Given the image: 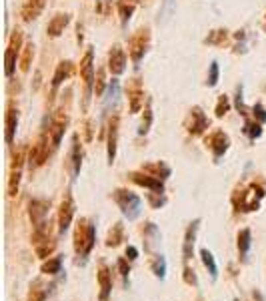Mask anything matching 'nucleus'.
Returning <instances> with one entry per match:
<instances>
[{"label": "nucleus", "mask_w": 266, "mask_h": 301, "mask_svg": "<svg viewBox=\"0 0 266 301\" xmlns=\"http://www.w3.org/2000/svg\"><path fill=\"white\" fill-rule=\"evenodd\" d=\"M96 243V225L84 217H80V221L76 223L74 229V251L76 255L82 257V261L88 259V255L92 253Z\"/></svg>", "instance_id": "1"}, {"label": "nucleus", "mask_w": 266, "mask_h": 301, "mask_svg": "<svg viewBox=\"0 0 266 301\" xmlns=\"http://www.w3.org/2000/svg\"><path fill=\"white\" fill-rule=\"evenodd\" d=\"M114 197V203L118 205V209L122 211V215L128 219V221H136L142 213V201L136 193L128 191V189H116L112 193Z\"/></svg>", "instance_id": "2"}, {"label": "nucleus", "mask_w": 266, "mask_h": 301, "mask_svg": "<svg viewBox=\"0 0 266 301\" xmlns=\"http://www.w3.org/2000/svg\"><path fill=\"white\" fill-rule=\"evenodd\" d=\"M240 193V201H234V207L236 211H244V213H250V211H256L260 207V201L264 199V187L256 185V183H250L248 187H242V189H236Z\"/></svg>", "instance_id": "3"}, {"label": "nucleus", "mask_w": 266, "mask_h": 301, "mask_svg": "<svg viewBox=\"0 0 266 301\" xmlns=\"http://www.w3.org/2000/svg\"><path fill=\"white\" fill-rule=\"evenodd\" d=\"M150 46V28H138L130 38H128V55L134 65L142 61L146 50Z\"/></svg>", "instance_id": "4"}, {"label": "nucleus", "mask_w": 266, "mask_h": 301, "mask_svg": "<svg viewBox=\"0 0 266 301\" xmlns=\"http://www.w3.org/2000/svg\"><path fill=\"white\" fill-rule=\"evenodd\" d=\"M80 78L84 82V109L88 107L90 103V94H92V88H94V50L88 48L86 50V55L82 57L80 61Z\"/></svg>", "instance_id": "5"}, {"label": "nucleus", "mask_w": 266, "mask_h": 301, "mask_svg": "<svg viewBox=\"0 0 266 301\" xmlns=\"http://www.w3.org/2000/svg\"><path fill=\"white\" fill-rule=\"evenodd\" d=\"M26 163V149H18L14 157H12V165H10V173H8V185H6V193L8 197H14L18 193L20 187V179H22V169Z\"/></svg>", "instance_id": "6"}, {"label": "nucleus", "mask_w": 266, "mask_h": 301, "mask_svg": "<svg viewBox=\"0 0 266 301\" xmlns=\"http://www.w3.org/2000/svg\"><path fill=\"white\" fill-rule=\"evenodd\" d=\"M20 53H22V32H20V30H14V32L10 34L6 53H4V75H6V76H12V75H14L16 61H18Z\"/></svg>", "instance_id": "7"}, {"label": "nucleus", "mask_w": 266, "mask_h": 301, "mask_svg": "<svg viewBox=\"0 0 266 301\" xmlns=\"http://www.w3.org/2000/svg\"><path fill=\"white\" fill-rule=\"evenodd\" d=\"M32 243H34V251L40 259H48V255H52V251L56 249V241L50 237V231L48 227H40V229H34L32 233Z\"/></svg>", "instance_id": "8"}, {"label": "nucleus", "mask_w": 266, "mask_h": 301, "mask_svg": "<svg viewBox=\"0 0 266 301\" xmlns=\"http://www.w3.org/2000/svg\"><path fill=\"white\" fill-rule=\"evenodd\" d=\"M74 213H76V203H74V197L70 191L64 193L62 197V203H60V209H58V233H66L70 229V223L74 219Z\"/></svg>", "instance_id": "9"}, {"label": "nucleus", "mask_w": 266, "mask_h": 301, "mask_svg": "<svg viewBox=\"0 0 266 301\" xmlns=\"http://www.w3.org/2000/svg\"><path fill=\"white\" fill-rule=\"evenodd\" d=\"M66 125H68V117H66V113H62V111H58V113L54 115V119L48 123V131H50V149H52V150L58 149V145H60V141H62V137H64Z\"/></svg>", "instance_id": "10"}, {"label": "nucleus", "mask_w": 266, "mask_h": 301, "mask_svg": "<svg viewBox=\"0 0 266 301\" xmlns=\"http://www.w3.org/2000/svg\"><path fill=\"white\" fill-rule=\"evenodd\" d=\"M208 125H210V121L204 115V111L200 107H192L190 113H188V119H186V131L192 137H198L208 129Z\"/></svg>", "instance_id": "11"}, {"label": "nucleus", "mask_w": 266, "mask_h": 301, "mask_svg": "<svg viewBox=\"0 0 266 301\" xmlns=\"http://www.w3.org/2000/svg\"><path fill=\"white\" fill-rule=\"evenodd\" d=\"M48 209H50V201H44V199H32V201H30L28 215H30V221H32L34 229H40V227L48 225V223H46Z\"/></svg>", "instance_id": "12"}, {"label": "nucleus", "mask_w": 266, "mask_h": 301, "mask_svg": "<svg viewBox=\"0 0 266 301\" xmlns=\"http://www.w3.org/2000/svg\"><path fill=\"white\" fill-rule=\"evenodd\" d=\"M128 177H130L132 183H136V185H140V187H146V189H150L152 193H164V181L158 179V177H154V175H150V173H144L142 169H140V171H132Z\"/></svg>", "instance_id": "13"}, {"label": "nucleus", "mask_w": 266, "mask_h": 301, "mask_svg": "<svg viewBox=\"0 0 266 301\" xmlns=\"http://www.w3.org/2000/svg\"><path fill=\"white\" fill-rule=\"evenodd\" d=\"M206 147L212 150L214 159H220L230 147V139L224 131H214V133H210L206 137Z\"/></svg>", "instance_id": "14"}, {"label": "nucleus", "mask_w": 266, "mask_h": 301, "mask_svg": "<svg viewBox=\"0 0 266 301\" xmlns=\"http://www.w3.org/2000/svg\"><path fill=\"white\" fill-rule=\"evenodd\" d=\"M118 125H120V117L114 115L108 123V141H106V157H108V165L114 163L116 159V149H118Z\"/></svg>", "instance_id": "15"}, {"label": "nucleus", "mask_w": 266, "mask_h": 301, "mask_svg": "<svg viewBox=\"0 0 266 301\" xmlns=\"http://www.w3.org/2000/svg\"><path fill=\"white\" fill-rule=\"evenodd\" d=\"M108 71L114 76H120L126 71V53L120 44H114L108 53Z\"/></svg>", "instance_id": "16"}, {"label": "nucleus", "mask_w": 266, "mask_h": 301, "mask_svg": "<svg viewBox=\"0 0 266 301\" xmlns=\"http://www.w3.org/2000/svg\"><path fill=\"white\" fill-rule=\"evenodd\" d=\"M198 229H200V219H194L188 227H186V233H184V243H182V259L188 261L192 259L194 255V245H196V235H198Z\"/></svg>", "instance_id": "17"}, {"label": "nucleus", "mask_w": 266, "mask_h": 301, "mask_svg": "<svg viewBox=\"0 0 266 301\" xmlns=\"http://www.w3.org/2000/svg\"><path fill=\"white\" fill-rule=\"evenodd\" d=\"M102 98H104V113H110L118 107V103H120V82H118V78H112L108 82V88H106Z\"/></svg>", "instance_id": "18"}, {"label": "nucleus", "mask_w": 266, "mask_h": 301, "mask_svg": "<svg viewBox=\"0 0 266 301\" xmlns=\"http://www.w3.org/2000/svg\"><path fill=\"white\" fill-rule=\"evenodd\" d=\"M98 285H100V301H108L112 293V273L106 263H100L98 267Z\"/></svg>", "instance_id": "19"}, {"label": "nucleus", "mask_w": 266, "mask_h": 301, "mask_svg": "<svg viewBox=\"0 0 266 301\" xmlns=\"http://www.w3.org/2000/svg\"><path fill=\"white\" fill-rule=\"evenodd\" d=\"M142 237H144V249L146 251H154L156 247H160V243H162V235H160V231H158V227L152 221H148L142 227Z\"/></svg>", "instance_id": "20"}, {"label": "nucleus", "mask_w": 266, "mask_h": 301, "mask_svg": "<svg viewBox=\"0 0 266 301\" xmlns=\"http://www.w3.org/2000/svg\"><path fill=\"white\" fill-rule=\"evenodd\" d=\"M16 129H18V109H14V105H8L6 117H4V141H6V145H12Z\"/></svg>", "instance_id": "21"}, {"label": "nucleus", "mask_w": 266, "mask_h": 301, "mask_svg": "<svg viewBox=\"0 0 266 301\" xmlns=\"http://www.w3.org/2000/svg\"><path fill=\"white\" fill-rule=\"evenodd\" d=\"M128 100H130V113H140V109L144 107V90L140 86V80L134 78L132 84L128 86Z\"/></svg>", "instance_id": "22"}, {"label": "nucleus", "mask_w": 266, "mask_h": 301, "mask_svg": "<svg viewBox=\"0 0 266 301\" xmlns=\"http://www.w3.org/2000/svg\"><path fill=\"white\" fill-rule=\"evenodd\" d=\"M44 4H46V0H24V4H22V20L24 22H32L40 16V12L44 10Z\"/></svg>", "instance_id": "23"}, {"label": "nucleus", "mask_w": 266, "mask_h": 301, "mask_svg": "<svg viewBox=\"0 0 266 301\" xmlns=\"http://www.w3.org/2000/svg\"><path fill=\"white\" fill-rule=\"evenodd\" d=\"M70 173H72V181H76L80 167H82V147L78 143V135L72 137V149H70Z\"/></svg>", "instance_id": "24"}, {"label": "nucleus", "mask_w": 266, "mask_h": 301, "mask_svg": "<svg viewBox=\"0 0 266 301\" xmlns=\"http://www.w3.org/2000/svg\"><path fill=\"white\" fill-rule=\"evenodd\" d=\"M68 22H70V16H68V14H56V16H52L50 22H48V26H46L48 36H50V38H58V36L64 32V28L68 26Z\"/></svg>", "instance_id": "25"}, {"label": "nucleus", "mask_w": 266, "mask_h": 301, "mask_svg": "<svg viewBox=\"0 0 266 301\" xmlns=\"http://www.w3.org/2000/svg\"><path fill=\"white\" fill-rule=\"evenodd\" d=\"M74 73V63L72 61H62L58 67H56V71H54V76H52V88H58L64 80H68L70 78V75Z\"/></svg>", "instance_id": "26"}, {"label": "nucleus", "mask_w": 266, "mask_h": 301, "mask_svg": "<svg viewBox=\"0 0 266 301\" xmlns=\"http://www.w3.org/2000/svg\"><path fill=\"white\" fill-rule=\"evenodd\" d=\"M236 241H238L236 245H238L240 259H242V261H246L248 251H250V247H252V233H250V229H240V231H238Z\"/></svg>", "instance_id": "27"}, {"label": "nucleus", "mask_w": 266, "mask_h": 301, "mask_svg": "<svg viewBox=\"0 0 266 301\" xmlns=\"http://www.w3.org/2000/svg\"><path fill=\"white\" fill-rule=\"evenodd\" d=\"M200 259H202L204 267L208 269L210 279H212V281H216V279H218V265H216V261H214V255H212V251H208V249H200Z\"/></svg>", "instance_id": "28"}, {"label": "nucleus", "mask_w": 266, "mask_h": 301, "mask_svg": "<svg viewBox=\"0 0 266 301\" xmlns=\"http://www.w3.org/2000/svg\"><path fill=\"white\" fill-rule=\"evenodd\" d=\"M142 171H144V173H150V175H154V177H158V179H162V181L170 177V167H168V165H164L162 161L148 163V165H144V167H142Z\"/></svg>", "instance_id": "29"}, {"label": "nucleus", "mask_w": 266, "mask_h": 301, "mask_svg": "<svg viewBox=\"0 0 266 301\" xmlns=\"http://www.w3.org/2000/svg\"><path fill=\"white\" fill-rule=\"evenodd\" d=\"M124 225L122 223H114L112 229L108 231V235H106V247H118L122 241H124Z\"/></svg>", "instance_id": "30"}, {"label": "nucleus", "mask_w": 266, "mask_h": 301, "mask_svg": "<svg viewBox=\"0 0 266 301\" xmlns=\"http://www.w3.org/2000/svg\"><path fill=\"white\" fill-rule=\"evenodd\" d=\"M40 271L44 275H58V273H62V257H48L40 265Z\"/></svg>", "instance_id": "31"}, {"label": "nucleus", "mask_w": 266, "mask_h": 301, "mask_svg": "<svg viewBox=\"0 0 266 301\" xmlns=\"http://www.w3.org/2000/svg\"><path fill=\"white\" fill-rule=\"evenodd\" d=\"M150 269H152L154 277H158L160 281L166 279V269H168V265H166L164 255H154L152 261H150Z\"/></svg>", "instance_id": "32"}, {"label": "nucleus", "mask_w": 266, "mask_h": 301, "mask_svg": "<svg viewBox=\"0 0 266 301\" xmlns=\"http://www.w3.org/2000/svg\"><path fill=\"white\" fill-rule=\"evenodd\" d=\"M48 293H50L48 285H42L40 281H34V285L30 287V293H28L26 301H46Z\"/></svg>", "instance_id": "33"}, {"label": "nucleus", "mask_w": 266, "mask_h": 301, "mask_svg": "<svg viewBox=\"0 0 266 301\" xmlns=\"http://www.w3.org/2000/svg\"><path fill=\"white\" fill-rule=\"evenodd\" d=\"M32 59H34V44H32V42H28V44H24L22 53H20V61H18V65H20V71H22V73H26V71L30 69Z\"/></svg>", "instance_id": "34"}, {"label": "nucleus", "mask_w": 266, "mask_h": 301, "mask_svg": "<svg viewBox=\"0 0 266 301\" xmlns=\"http://www.w3.org/2000/svg\"><path fill=\"white\" fill-rule=\"evenodd\" d=\"M226 38H228V30H224V28H218V30H212L206 38H204V44H212V46H220V44H224L226 42Z\"/></svg>", "instance_id": "35"}, {"label": "nucleus", "mask_w": 266, "mask_h": 301, "mask_svg": "<svg viewBox=\"0 0 266 301\" xmlns=\"http://www.w3.org/2000/svg\"><path fill=\"white\" fill-rule=\"evenodd\" d=\"M134 8H136V4L126 2V0H120V2H118V14H120V22H122V26H126V24H128V20H130V18H132V14H134Z\"/></svg>", "instance_id": "36"}, {"label": "nucleus", "mask_w": 266, "mask_h": 301, "mask_svg": "<svg viewBox=\"0 0 266 301\" xmlns=\"http://www.w3.org/2000/svg\"><path fill=\"white\" fill-rule=\"evenodd\" d=\"M150 125H152V103L150 98L146 100V107H144V119L140 123V129H138V135H146L150 131Z\"/></svg>", "instance_id": "37"}, {"label": "nucleus", "mask_w": 266, "mask_h": 301, "mask_svg": "<svg viewBox=\"0 0 266 301\" xmlns=\"http://www.w3.org/2000/svg\"><path fill=\"white\" fill-rule=\"evenodd\" d=\"M244 133L248 135L250 141H256V139H260V135H262V125H260L258 121H246Z\"/></svg>", "instance_id": "38"}, {"label": "nucleus", "mask_w": 266, "mask_h": 301, "mask_svg": "<svg viewBox=\"0 0 266 301\" xmlns=\"http://www.w3.org/2000/svg\"><path fill=\"white\" fill-rule=\"evenodd\" d=\"M228 111H230V100H228V96H226V94H220V96H218V103H216L214 113H216V117H218V119H222Z\"/></svg>", "instance_id": "39"}, {"label": "nucleus", "mask_w": 266, "mask_h": 301, "mask_svg": "<svg viewBox=\"0 0 266 301\" xmlns=\"http://www.w3.org/2000/svg\"><path fill=\"white\" fill-rule=\"evenodd\" d=\"M182 279H184V283L186 285H192V287H198V277H196V271L188 265V263H184V269H182Z\"/></svg>", "instance_id": "40"}, {"label": "nucleus", "mask_w": 266, "mask_h": 301, "mask_svg": "<svg viewBox=\"0 0 266 301\" xmlns=\"http://www.w3.org/2000/svg\"><path fill=\"white\" fill-rule=\"evenodd\" d=\"M148 203H150L154 209H160V207L166 205V195H164V193H152V191H150V195H148Z\"/></svg>", "instance_id": "41"}, {"label": "nucleus", "mask_w": 266, "mask_h": 301, "mask_svg": "<svg viewBox=\"0 0 266 301\" xmlns=\"http://www.w3.org/2000/svg\"><path fill=\"white\" fill-rule=\"evenodd\" d=\"M218 75H220V71H218V63L216 61H212L210 63V69H208V86H216L218 84Z\"/></svg>", "instance_id": "42"}, {"label": "nucleus", "mask_w": 266, "mask_h": 301, "mask_svg": "<svg viewBox=\"0 0 266 301\" xmlns=\"http://www.w3.org/2000/svg\"><path fill=\"white\" fill-rule=\"evenodd\" d=\"M104 84H106V80H104V71L100 69L98 73H96V84H94V92H96V96H104Z\"/></svg>", "instance_id": "43"}, {"label": "nucleus", "mask_w": 266, "mask_h": 301, "mask_svg": "<svg viewBox=\"0 0 266 301\" xmlns=\"http://www.w3.org/2000/svg\"><path fill=\"white\" fill-rule=\"evenodd\" d=\"M116 265H118V271H120V275H122V281H124V285H126V283H128V275H130V263H128V259L120 257Z\"/></svg>", "instance_id": "44"}, {"label": "nucleus", "mask_w": 266, "mask_h": 301, "mask_svg": "<svg viewBox=\"0 0 266 301\" xmlns=\"http://www.w3.org/2000/svg\"><path fill=\"white\" fill-rule=\"evenodd\" d=\"M252 115H254V121H258L260 125L266 123V109L262 107V103H256V105L252 107Z\"/></svg>", "instance_id": "45"}, {"label": "nucleus", "mask_w": 266, "mask_h": 301, "mask_svg": "<svg viewBox=\"0 0 266 301\" xmlns=\"http://www.w3.org/2000/svg\"><path fill=\"white\" fill-rule=\"evenodd\" d=\"M236 109H238L242 115H248V109L244 107V98H242V84L236 86Z\"/></svg>", "instance_id": "46"}, {"label": "nucleus", "mask_w": 266, "mask_h": 301, "mask_svg": "<svg viewBox=\"0 0 266 301\" xmlns=\"http://www.w3.org/2000/svg\"><path fill=\"white\" fill-rule=\"evenodd\" d=\"M126 259H128V261L138 259V249H136L134 245H128V247H126Z\"/></svg>", "instance_id": "47"}, {"label": "nucleus", "mask_w": 266, "mask_h": 301, "mask_svg": "<svg viewBox=\"0 0 266 301\" xmlns=\"http://www.w3.org/2000/svg\"><path fill=\"white\" fill-rule=\"evenodd\" d=\"M126 2H132V4H138V0H126Z\"/></svg>", "instance_id": "48"}]
</instances>
